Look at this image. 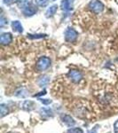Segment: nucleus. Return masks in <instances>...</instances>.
I'll list each match as a JSON object with an SVG mask.
<instances>
[{
  "label": "nucleus",
  "instance_id": "1",
  "mask_svg": "<svg viewBox=\"0 0 118 133\" xmlns=\"http://www.w3.org/2000/svg\"><path fill=\"white\" fill-rule=\"evenodd\" d=\"M95 96L104 107L118 108V96L116 92L107 86V89H100L95 92Z\"/></svg>",
  "mask_w": 118,
  "mask_h": 133
},
{
  "label": "nucleus",
  "instance_id": "2",
  "mask_svg": "<svg viewBox=\"0 0 118 133\" xmlns=\"http://www.w3.org/2000/svg\"><path fill=\"white\" fill-rule=\"evenodd\" d=\"M72 112L76 117L83 120H93L96 116L93 106L86 101H80L76 104L72 108Z\"/></svg>",
  "mask_w": 118,
  "mask_h": 133
},
{
  "label": "nucleus",
  "instance_id": "3",
  "mask_svg": "<svg viewBox=\"0 0 118 133\" xmlns=\"http://www.w3.org/2000/svg\"><path fill=\"white\" fill-rule=\"evenodd\" d=\"M88 7L95 14H100L104 10V5L100 0H91L88 5Z\"/></svg>",
  "mask_w": 118,
  "mask_h": 133
},
{
  "label": "nucleus",
  "instance_id": "4",
  "mask_svg": "<svg viewBox=\"0 0 118 133\" xmlns=\"http://www.w3.org/2000/svg\"><path fill=\"white\" fill-rule=\"evenodd\" d=\"M51 65V59L48 57H41L36 62V68L38 72H42L46 70Z\"/></svg>",
  "mask_w": 118,
  "mask_h": 133
},
{
  "label": "nucleus",
  "instance_id": "5",
  "mask_svg": "<svg viewBox=\"0 0 118 133\" xmlns=\"http://www.w3.org/2000/svg\"><path fill=\"white\" fill-rule=\"evenodd\" d=\"M78 33L72 28H68L65 31V40L68 43H73L76 40Z\"/></svg>",
  "mask_w": 118,
  "mask_h": 133
},
{
  "label": "nucleus",
  "instance_id": "6",
  "mask_svg": "<svg viewBox=\"0 0 118 133\" xmlns=\"http://www.w3.org/2000/svg\"><path fill=\"white\" fill-rule=\"evenodd\" d=\"M68 78L75 83H79L83 78L82 73L80 71H78V70H71V71H69L68 74Z\"/></svg>",
  "mask_w": 118,
  "mask_h": 133
},
{
  "label": "nucleus",
  "instance_id": "7",
  "mask_svg": "<svg viewBox=\"0 0 118 133\" xmlns=\"http://www.w3.org/2000/svg\"><path fill=\"white\" fill-rule=\"evenodd\" d=\"M22 12L25 16H32L37 12V8L32 4H29L25 8H23Z\"/></svg>",
  "mask_w": 118,
  "mask_h": 133
},
{
  "label": "nucleus",
  "instance_id": "8",
  "mask_svg": "<svg viewBox=\"0 0 118 133\" xmlns=\"http://www.w3.org/2000/svg\"><path fill=\"white\" fill-rule=\"evenodd\" d=\"M12 41V36L10 33H4L0 36V43L4 45L9 44Z\"/></svg>",
  "mask_w": 118,
  "mask_h": 133
},
{
  "label": "nucleus",
  "instance_id": "9",
  "mask_svg": "<svg viewBox=\"0 0 118 133\" xmlns=\"http://www.w3.org/2000/svg\"><path fill=\"white\" fill-rule=\"evenodd\" d=\"M62 122H63L65 124H67L68 126H73L76 124V122L73 118L68 115H62L61 116Z\"/></svg>",
  "mask_w": 118,
  "mask_h": 133
},
{
  "label": "nucleus",
  "instance_id": "10",
  "mask_svg": "<svg viewBox=\"0 0 118 133\" xmlns=\"http://www.w3.org/2000/svg\"><path fill=\"white\" fill-rule=\"evenodd\" d=\"M57 10H58L57 5H53L51 6H50L45 12V17L46 18H51V17H53L55 14H56Z\"/></svg>",
  "mask_w": 118,
  "mask_h": 133
},
{
  "label": "nucleus",
  "instance_id": "11",
  "mask_svg": "<svg viewBox=\"0 0 118 133\" xmlns=\"http://www.w3.org/2000/svg\"><path fill=\"white\" fill-rule=\"evenodd\" d=\"M73 7V0H63L61 2V8L64 11H70Z\"/></svg>",
  "mask_w": 118,
  "mask_h": 133
},
{
  "label": "nucleus",
  "instance_id": "12",
  "mask_svg": "<svg viewBox=\"0 0 118 133\" xmlns=\"http://www.w3.org/2000/svg\"><path fill=\"white\" fill-rule=\"evenodd\" d=\"M12 29H14V31L18 32V33H22V32H23V27H22L21 23L19 21H12Z\"/></svg>",
  "mask_w": 118,
  "mask_h": 133
},
{
  "label": "nucleus",
  "instance_id": "13",
  "mask_svg": "<svg viewBox=\"0 0 118 133\" xmlns=\"http://www.w3.org/2000/svg\"><path fill=\"white\" fill-rule=\"evenodd\" d=\"M49 81H50V78H49V76H42L39 78V80H38V84H39V86H45V85L48 84Z\"/></svg>",
  "mask_w": 118,
  "mask_h": 133
},
{
  "label": "nucleus",
  "instance_id": "14",
  "mask_svg": "<svg viewBox=\"0 0 118 133\" xmlns=\"http://www.w3.org/2000/svg\"><path fill=\"white\" fill-rule=\"evenodd\" d=\"M34 103L32 101H25L24 104H23V109L24 110H27V111H30L32 109L34 108Z\"/></svg>",
  "mask_w": 118,
  "mask_h": 133
},
{
  "label": "nucleus",
  "instance_id": "15",
  "mask_svg": "<svg viewBox=\"0 0 118 133\" xmlns=\"http://www.w3.org/2000/svg\"><path fill=\"white\" fill-rule=\"evenodd\" d=\"M35 3L36 5L41 6V7H44L48 5L49 0H35Z\"/></svg>",
  "mask_w": 118,
  "mask_h": 133
},
{
  "label": "nucleus",
  "instance_id": "16",
  "mask_svg": "<svg viewBox=\"0 0 118 133\" xmlns=\"http://www.w3.org/2000/svg\"><path fill=\"white\" fill-rule=\"evenodd\" d=\"M67 133H83L81 128H70L67 130Z\"/></svg>",
  "mask_w": 118,
  "mask_h": 133
},
{
  "label": "nucleus",
  "instance_id": "17",
  "mask_svg": "<svg viewBox=\"0 0 118 133\" xmlns=\"http://www.w3.org/2000/svg\"><path fill=\"white\" fill-rule=\"evenodd\" d=\"M0 108H1V117H4L5 115H6L8 114V108L5 105L2 104L1 107H0Z\"/></svg>",
  "mask_w": 118,
  "mask_h": 133
},
{
  "label": "nucleus",
  "instance_id": "18",
  "mask_svg": "<svg viewBox=\"0 0 118 133\" xmlns=\"http://www.w3.org/2000/svg\"><path fill=\"white\" fill-rule=\"evenodd\" d=\"M40 112H41L42 115H47V116H51V110H50V109H48V108H42L41 110H40Z\"/></svg>",
  "mask_w": 118,
  "mask_h": 133
},
{
  "label": "nucleus",
  "instance_id": "19",
  "mask_svg": "<svg viewBox=\"0 0 118 133\" xmlns=\"http://www.w3.org/2000/svg\"><path fill=\"white\" fill-rule=\"evenodd\" d=\"M45 36L46 35H31V34H29V35H28V37H29V38H42Z\"/></svg>",
  "mask_w": 118,
  "mask_h": 133
},
{
  "label": "nucleus",
  "instance_id": "20",
  "mask_svg": "<svg viewBox=\"0 0 118 133\" xmlns=\"http://www.w3.org/2000/svg\"><path fill=\"white\" fill-rule=\"evenodd\" d=\"M5 24H7V21H6L4 17H1V19H0V26L3 27V26H5Z\"/></svg>",
  "mask_w": 118,
  "mask_h": 133
},
{
  "label": "nucleus",
  "instance_id": "21",
  "mask_svg": "<svg viewBox=\"0 0 118 133\" xmlns=\"http://www.w3.org/2000/svg\"><path fill=\"white\" fill-rule=\"evenodd\" d=\"M40 101H41L43 104H44V105H49L50 103H51V99H45V98H44H44H43V99L41 98V99H40Z\"/></svg>",
  "mask_w": 118,
  "mask_h": 133
},
{
  "label": "nucleus",
  "instance_id": "22",
  "mask_svg": "<svg viewBox=\"0 0 118 133\" xmlns=\"http://www.w3.org/2000/svg\"><path fill=\"white\" fill-rule=\"evenodd\" d=\"M17 0H4V3L5 4V5H11V4L14 3V2H16Z\"/></svg>",
  "mask_w": 118,
  "mask_h": 133
},
{
  "label": "nucleus",
  "instance_id": "23",
  "mask_svg": "<svg viewBox=\"0 0 118 133\" xmlns=\"http://www.w3.org/2000/svg\"><path fill=\"white\" fill-rule=\"evenodd\" d=\"M114 130H115V133H118V120L114 124Z\"/></svg>",
  "mask_w": 118,
  "mask_h": 133
},
{
  "label": "nucleus",
  "instance_id": "24",
  "mask_svg": "<svg viewBox=\"0 0 118 133\" xmlns=\"http://www.w3.org/2000/svg\"><path fill=\"white\" fill-rule=\"evenodd\" d=\"M46 94V91H41L40 93H38V94H36L35 95V97L36 96V97H38V96H41V95H45Z\"/></svg>",
  "mask_w": 118,
  "mask_h": 133
},
{
  "label": "nucleus",
  "instance_id": "25",
  "mask_svg": "<svg viewBox=\"0 0 118 133\" xmlns=\"http://www.w3.org/2000/svg\"><path fill=\"white\" fill-rule=\"evenodd\" d=\"M97 130H98V127H95L93 129V130H90L88 133H97Z\"/></svg>",
  "mask_w": 118,
  "mask_h": 133
},
{
  "label": "nucleus",
  "instance_id": "26",
  "mask_svg": "<svg viewBox=\"0 0 118 133\" xmlns=\"http://www.w3.org/2000/svg\"><path fill=\"white\" fill-rule=\"evenodd\" d=\"M53 1H55V0H53Z\"/></svg>",
  "mask_w": 118,
  "mask_h": 133
}]
</instances>
